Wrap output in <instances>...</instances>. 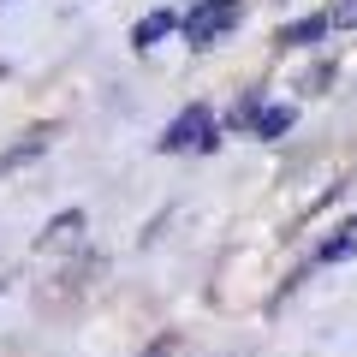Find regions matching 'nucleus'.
<instances>
[{"instance_id":"1","label":"nucleus","mask_w":357,"mask_h":357,"mask_svg":"<svg viewBox=\"0 0 357 357\" xmlns=\"http://www.w3.org/2000/svg\"><path fill=\"white\" fill-rule=\"evenodd\" d=\"M220 137H227V131H220L215 107H208V102H191L173 126L161 131V137H155V149H161V155H215Z\"/></svg>"},{"instance_id":"2","label":"nucleus","mask_w":357,"mask_h":357,"mask_svg":"<svg viewBox=\"0 0 357 357\" xmlns=\"http://www.w3.org/2000/svg\"><path fill=\"white\" fill-rule=\"evenodd\" d=\"M238 24H244V0H191V13L178 18V36H185V48L203 54Z\"/></svg>"},{"instance_id":"3","label":"nucleus","mask_w":357,"mask_h":357,"mask_svg":"<svg viewBox=\"0 0 357 357\" xmlns=\"http://www.w3.org/2000/svg\"><path fill=\"white\" fill-rule=\"evenodd\" d=\"M328 30H333V18L328 13H304V18H292V24H280L274 30V48H316V42H328Z\"/></svg>"},{"instance_id":"4","label":"nucleus","mask_w":357,"mask_h":357,"mask_svg":"<svg viewBox=\"0 0 357 357\" xmlns=\"http://www.w3.org/2000/svg\"><path fill=\"white\" fill-rule=\"evenodd\" d=\"M84 227H89L84 208H60V215H54L48 227L36 232V250H72V244L84 238Z\"/></svg>"},{"instance_id":"5","label":"nucleus","mask_w":357,"mask_h":357,"mask_svg":"<svg viewBox=\"0 0 357 357\" xmlns=\"http://www.w3.org/2000/svg\"><path fill=\"white\" fill-rule=\"evenodd\" d=\"M292 126H298V107H292V102H262V107H256V119H250V131H244V137L280 143V137H286Z\"/></svg>"},{"instance_id":"6","label":"nucleus","mask_w":357,"mask_h":357,"mask_svg":"<svg viewBox=\"0 0 357 357\" xmlns=\"http://www.w3.org/2000/svg\"><path fill=\"white\" fill-rule=\"evenodd\" d=\"M48 143H54V131H48V126L24 131V137H18L13 149L0 155V173H18V167H30V161H36V155H48Z\"/></svg>"},{"instance_id":"7","label":"nucleus","mask_w":357,"mask_h":357,"mask_svg":"<svg viewBox=\"0 0 357 357\" xmlns=\"http://www.w3.org/2000/svg\"><path fill=\"white\" fill-rule=\"evenodd\" d=\"M173 30H178V13H167V6H155V13H143L137 18V24H131V48H155V42H161V36H173Z\"/></svg>"},{"instance_id":"8","label":"nucleus","mask_w":357,"mask_h":357,"mask_svg":"<svg viewBox=\"0 0 357 357\" xmlns=\"http://www.w3.org/2000/svg\"><path fill=\"white\" fill-rule=\"evenodd\" d=\"M357 250V215L351 220H340V227L321 238V250H316V262H345V256Z\"/></svg>"},{"instance_id":"9","label":"nucleus","mask_w":357,"mask_h":357,"mask_svg":"<svg viewBox=\"0 0 357 357\" xmlns=\"http://www.w3.org/2000/svg\"><path fill=\"white\" fill-rule=\"evenodd\" d=\"M256 107H262V89H244L238 102L227 107V119H220V131H238V137H244V131H250V119H256Z\"/></svg>"}]
</instances>
